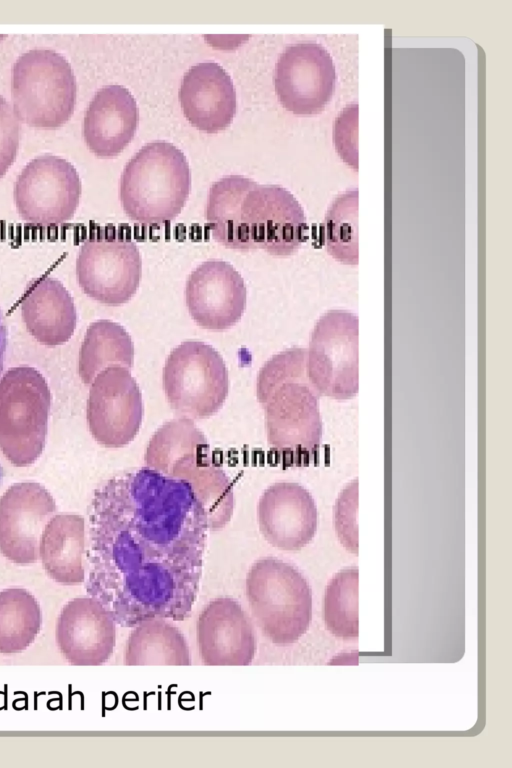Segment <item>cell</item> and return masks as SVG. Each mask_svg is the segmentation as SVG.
Wrapping results in <instances>:
<instances>
[{
    "label": "cell",
    "instance_id": "6da1fadb",
    "mask_svg": "<svg viewBox=\"0 0 512 768\" xmlns=\"http://www.w3.org/2000/svg\"><path fill=\"white\" fill-rule=\"evenodd\" d=\"M209 531L192 486L148 467L106 480L89 507V596L116 624L187 619L196 602Z\"/></svg>",
    "mask_w": 512,
    "mask_h": 768
},
{
    "label": "cell",
    "instance_id": "7a4b0ae2",
    "mask_svg": "<svg viewBox=\"0 0 512 768\" xmlns=\"http://www.w3.org/2000/svg\"><path fill=\"white\" fill-rule=\"evenodd\" d=\"M256 394L271 449L284 464H307L322 438L320 396L307 375V349L292 347L266 361L257 376Z\"/></svg>",
    "mask_w": 512,
    "mask_h": 768
},
{
    "label": "cell",
    "instance_id": "3957f363",
    "mask_svg": "<svg viewBox=\"0 0 512 768\" xmlns=\"http://www.w3.org/2000/svg\"><path fill=\"white\" fill-rule=\"evenodd\" d=\"M144 462L192 486L207 511L209 530H220L229 522L234 507L232 484L214 462L207 438L193 419L181 416L160 426L148 443Z\"/></svg>",
    "mask_w": 512,
    "mask_h": 768
},
{
    "label": "cell",
    "instance_id": "277c9868",
    "mask_svg": "<svg viewBox=\"0 0 512 768\" xmlns=\"http://www.w3.org/2000/svg\"><path fill=\"white\" fill-rule=\"evenodd\" d=\"M191 189L184 153L157 140L144 145L126 164L119 198L126 215L143 226H162L182 211Z\"/></svg>",
    "mask_w": 512,
    "mask_h": 768
},
{
    "label": "cell",
    "instance_id": "5b68a950",
    "mask_svg": "<svg viewBox=\"0 0 512 768\" xmlns=\"http://www.w3.org/2000/svg\"><path fill=\"white\" fill-rule=\"evenodd\" d=\"M245 592L253 618L272 643L293 644L308 630L311 589L293 565L272 556L256 560L247 572Z\"/></svg>",
    "mask_w": 512,
    "mask_h": 768
},
{
    "label": "cell",
    "instance_id": "8992f818",
    "mask_svg": "<svg viewBox=\"0 0 512 768\" xmlns=\"http://www.w3.org/2000/svg\"><path fill=\"white\" fill-rule=\"evenodd\" d=\"M77 95L73 69L59 52L34 48L11 70V98L19 120L36 128H56L72 115Z\"/></svg>",
    "mask_w": 512,
    "mask_h": 768
},
{
    "label": "cell",
    "instance_id": "52a82bcc",
    "mask_svg": "<svg viewBox=\"0 0 512 768\" xmlns=\"http://www.w3.org/2000/svg\"><path fill=\"white\" fill-rule=\"evenodd\" d=\"M51 393L30 366L12 367L0 379V449L16 467L33 464L45 447Z\"/></svg>",
    "mask_w": 512,
    "mask_h": 768
},
{
    "label": "cell",
    "instance_id": "ba28073f",
    "mask_svg": "<svg viewBox=\"0 0 512 768\" xmlns=\"http://www.w3.org/2000/svg\"><path fill=\"white\" fill-rule=\"evenodd\" d=\"M163 388L170 406L182 417L209 418L222 407L229 392L225 362L211 345L184 341L166 359Z\"/></svg>",
    "mask_w": 512,
    "mask_h": 768
},
{
    "label": "cell",
    "instance_id": "9c48e42d",
    "mask_svg": "<svg viewBox=\"0 0 512 768\" xmlns=\"http://www.w3.org/2000/svg\"><path fill=\"white\" fill-rule=\"evenodd\" d=\"M307 231L305 213L291 192L279 185L251 183L238 210L241 250L261 248L289 256L306 240Z\"/></svg>",
    "mask_w": 512,
    "mask_h": 768
},
{
    "label": "cell",
    "instance_id": "30bf717a",
    "mask_svg": "<svg viewBox=\"0 0 512 768\" xmlns=\"http://www.w3.org/2000/svg\"><path fill=\"white\" fill-rule=\"evenodd\" d=\"M358 317L330 310L315 324L307 349V375L319 396L348 400L358 392Z\"/></svg>",
    "mask_w": 512,
    "mask_h": 768
},
{
    "label": "cell",
    "instance_id": "8fae6325",
    "mask_svg": "<svg viewBox=\"0 0 512 768\" xmlns=\"http://www.w3.org/2000/svg\"><path fill=\"white\" fill-rule=\"evenodd\" d=\"M141 273V256L134 241L107 229H100L84 240L76 259V276L83 292L109 306L131 299Z\"/></svg>",
    "mask_w": 512,
    "mask_h": 768
},
{
    "label": "cell",
    "instance_id": "7c38bea8",
    "mask_svg": "<svg viewBox=\"0 0 512 768\" xmlns=\"http://www.w3.org/2000/svg\"><path fill=\"white\" fill-rule=\"evenodd\" d=\"M81 180L66 159L44 154L31 160L18 175L13 197L21 218L38 226L69 221L80 201Z\"/></svg>",
    "mask_w": 512,
    "mask_h": 768
},
{
    "label": "cell",
    "instance_id": "4fadbf2b",
    "mask_svg": "<svg viewBox=\"0 0 512 768\" xmlns=\"http://www.w3.org/2000/svg\"><path fill=\"white\" fill-rule=\"evenodd\" d=\"M86 415L93 438L104 447L120 448L135 438L142 423L143 402L129 369L113 365L95 376Z\"/></svg>",
    "mask_w": 512,
    "mask_h": 768
},
{
    "label": "cell",
    "instance_id": "5bb4252c",
    "mask_svg": "<svg viewBox=\"0 0 512 768\" xmlns=\"http://www.w3.org/2000/svg\"><path fill=\"white\" fill-rule=\"evenodd\" d=\"M336 69L327 49L313 41L288 45L274 71V86L282 105L298 115L318 114L330 102Z\"/></svg>",
    "mask_w": 512,
    "mask_h": 768
},
{
    "label": "cell",
    "instance_id": "9a60e30c",
    "mask_svg": "<svg viewBox=\"0 0 512 768\" xmlns=\"http://www.w3.org/2000/svg\"><path fill=\"white\" fill-rule=\"evenodd\" d=\"M55 512L52 495L40 483L10 486L0 498L2 555L16 564L37 562L42 531Z\"/></svg>",
    "mask_w": 512,
    "mask_h": 768
},
{
    "label": "cell",
    "instance_id": "2e32d148",
    "mask_svg": "<svg viewBox=\"0 0 512 768\" xmlns=\"http://www.w3.org/2000/svg\"><path fill=\"white\" fill-rule=\"evenodd\" d=\"M242 276L226 261L208 260L189 275L185 300L194 321L209 330L227 329L240 320L246 307Z\"/></svg>",
    "mask_w": 512,
    "mask_h": 768
},
{
    "label": "cell",
    "instance_id": "e0dca14e",
    "mask_svg": "<svg viewBox=\"0 0 512 768\" xmlns=\"http://www.w3.org/2000/svg\"><path fill=\"white\" fill-rule=\"evenodd\" d=\"M196 632L205 665L245 666L254 659L257 642L252 621L233 598L211 600L198 616Z\"/></svg>",
    "mask_w": 512,
    "mask_h": 768
},
{
    "label": "cell",
    "instance_id": "ac0fdd59",
    "mask_svg": "<svg viewBox=\"0 0 512 768\" xmlns=\"http://www.w3.org/2000/svg\"><path fill=\"white\" fill-rule=\"evenodd\" d=\"M57 645L72 665L97 666L113 653L116 621L96 598L78 597L61 610L56 626Z\"/></svg>",
    "mask_w": 512,
    "mask_h": 768
},
{
    "label": "cell",
    "instance_id": "d6986e66",
    "mask_svg": "<svg viewBox=\"0 0 512 768\" xmlns=\"http://www.w3.org/2000/svg\"><path fill=\"white\" fill-rule=\"evenodd\" d=\"M260 532L273 547L298 551L317 530V508L311 494L295 482H276L261 495L257 505Z\"/></svg>",
    "mask_w": 512,
    "mask_h": 768
},
{
    "label": "cell",
    "instance_id": "ffe728a7",
    "mask_svg": "<svg viewBox=\"0 0 512 768\" xmlns=\"http://www.w3.org/2000/svg\"><path fill=\"white\" fill-rule=\"evenodd\" d=\"M179 100L186 118L208 133L226 128L237 109L232 78L213 61L197 63L185 72L179 88Z\"/></svg>",
    "mask_w": 512,
    "mask_h": 768
},
{
    "label": "cell",
    "instance_id": "44dd1931",
    "mask_svg": "<svg viewBox=\"0 0 512 768\" xmlns=\"http://www.w3.org/2000/svg\"><path fill=\"white\" fill-rule=\"evenodd\" d=\"M138 123L139 109L132 93L122 85H106L86 109L83 136L94 154L113 157L132 140Z\"/></svg>",
    "mask_w": 512,
    "mask_h": 768
},
{
    "label": "cell",
    "instance_id": "7402d4cb",
    "mask_svg": "<svg viewBox=\"0 0 512 768\" xmlns=\"http://www.w3.org/2000/svg\"><path fill=\"white\" fill-rule=\"evenodd\" d=\"M27 331L39 343L57 346L74 334L77 312L72 296L56 278L42 275L32 280L20 302Z\"/></svg>",
    "mask_w": 512,
    "mask_h": 768
},
{
    "label": "cell",
    "instance_id": "603a6c76",
    "mask_svg": "<svg viewBox=\"0 0 512 768\" xmlns=\"http://www.w3.org/2000/svg\"><path fill=\"white\" fill-rule=\"evenodd\" d=\"M85 522L77 514H59L46 524L39 556L50 578L63 585L84 581Z\"/></svg>",
    "mask_w": 512,
    "mask_h": 768
},
{
    "label": "cell",
    "instance_id": "cb8c5ba5",
    "mask_svg": "<svg viewBox=\"0 0 512 768\" xmlns=\"http://www.w3.org/2000/svg\"><path fill=\"white\" fill-rule=\"evenodd\" d=\"M124 664L190 665L189 646L182 632L165 618L147 619L129 634Z\"/></svg>",
    "mask_w": 512,
    "mask_h": 768
},
{
    "label": "cell",
    "instance_id": "d4e9b609",
    "mask_svg": "<svg viewBox=\"0 0 512 768\" xmlns=\"http://www.w3.org/2000/svg\"><path fill=\"white\" fill-rule=\"evenodd\" d=\"M133 359L134 345L125 328L111 320H97L88 326L79 351V375L83 383L89 385L109 366L119 365L130 370Z\"/></svg>",
    "mask_w": 512,
    "mask_h": 768
},
{
    "label": "cell",
    "instance_id": "484cf974",
    "mask_svg": "<svg viewBox=\"0 0 512 768\" xmlns=\"http://www.w3.org/2000/svg\"><path fill=\"white\" fill-rule=\"evenodd\" d=\"M42 624L36 598L26 589L0 591V653L15 654L33 643Z\"/></svg>",
    "mask_w": 512,
    "mask_h": 768
},
{
    "label": "cell",
    "instance_id": "4316f807",
    "mask_svg": "<svg viewBox=\"0 0 512 768\" xmlns=\"http://www.w3.org/2000/svg\"><path fill=\"white\" fill-rule=\"evenodd\" d=\"M358 189L339 194L329 206L323 223V242L338 262L358 264Z\"/></svg>",
    "mask_w": 512,
    "mask_h": 768
},
{
    "label": "cell",
    "instance_id": "83f0119b",
    "mask_svg": "<svg viewBox=\"0 0 512 768\" xmlns=\"http://www.w3.org/2000/svg\"><path fill=\"white\" fill-rule=\"evenodd\" d=\"M357 567L337 572L329 581L324 595V622L335 637L354 639L359 634Z\"/></svg>",
    "mask_w": 512,
    "mask_h": 768
},
{
    "label": "cell",
    "instance_id": "f1b7e54d",
    "mask_svg": "<svg viewBox=\"0 0 512 768\" xmlns=\"http://www.w3.org/2000/svg\"><path fill=\"white\" fill-rule=\"evenodd\" d=\"M357 480L350 483L340 494L335 506L334 521L343 546L357 554Z\"/></svg>",
    "mask_w": 512,
    "mask_h": 768
},
{
    "label": "cell",
    "instance_id": "f546056e",
    "mask_svg": "<svg viewBox=\"0 0 512 768\" xmlns=\"http://www.w3.org/2000/svg\"><path fill=\"white\" fill-rule=\"evenodd\" d=\"M20 128V120L13 107L0 95V178L16 158Z\"/></svg>",
    "mask_w": 512,
    "mask_h": 768
},
{
    "label": "cell",
    "instance_id": "4dcf8cb0",
    "mask_svg": "<svg viewBox=\"0 0 512 768\" xmlns=\"http://www.w3.org/2000/svg\"><path fill=\"white\" fill-rule=\"evenodd\" d=\"M8 343V329L5 321V317L0 308V375L4 368V360L6 355Z\"/></svg>",
    "mask_w": 512,
    "mask_h": 768
}]
</instances>
